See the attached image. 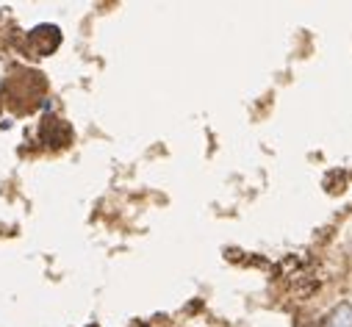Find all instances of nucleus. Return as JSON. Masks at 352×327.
Returning <instances> with one entry per match:
<instances>
[{
	"instance_id": "obj_2",
	"label": "nucleus",
	"mask_w": 352,
	"mask_h": 327,
	"mask_svg": "<svg viewBox=\"0 0 352 327\" xmlns=\"http://www.w3.org/2000/svg\"><path fill=\"white\" fill-rule=\"evenodd\" d=\"M330 327H352V305H338V311L330 319Z\"/></svg>"
},
{
	"instance_id": "obj_1",
	"label": "nucleus",
	"mask_w": 352,
	"mask_h": 327,
	"mask_svg": "<svg viewBox=\"0 0 352 327\" xmlns=\"http://www.w3.org/2000/svg\"><path fill=\"white\" fill-rule=\"evenodd\" d=\"M58 42H61V34H58V28H53V25L34 28L31 36H28V45H31L39 56H50V53L58 47Z\"/></svg>"
}]
</instances>
